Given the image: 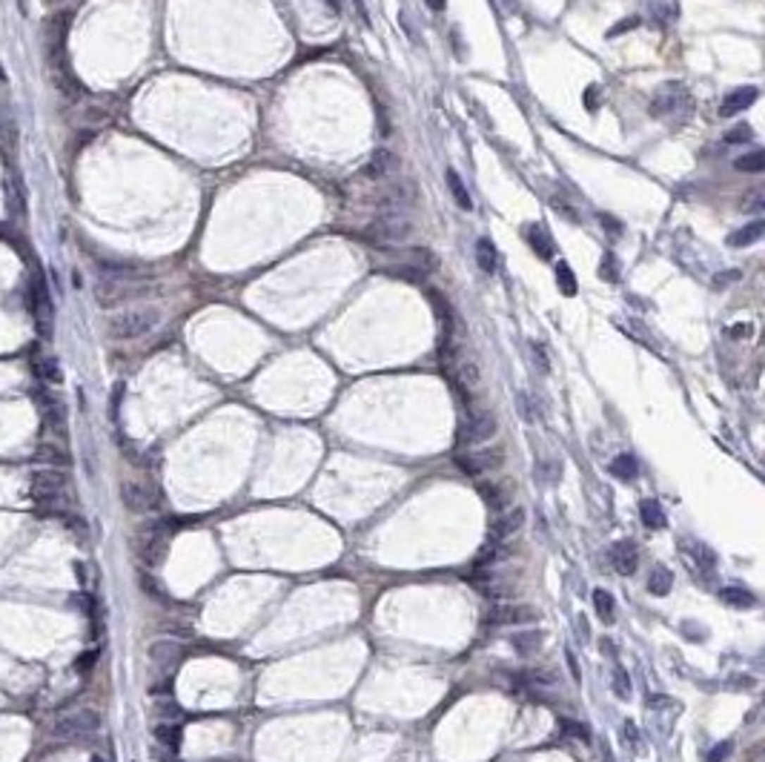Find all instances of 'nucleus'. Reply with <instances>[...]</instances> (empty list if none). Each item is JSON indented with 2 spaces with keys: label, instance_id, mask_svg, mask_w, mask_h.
<instances>
[{
  "label": "nucleus",
  "instance_id": "15",
  "mask_svg": "<svg viewBox=\"0 0 765 762\" xmlns=\"http://www.w3.org/2000/svg\"><path fill=\"white\" fill-rule=\"evenodd\" d=\"M396 166H399L396 152H390V149H375V152L370 155L367 166H364V175L373 178V181H381V178H387Z\"/></svg>",
  "mask_w": 765,
  "mask_h": 762
},
{
  "label": "nucleus",
  "instance_id": "31",
  "mask_svg": "<svg viewBox=\"0 0 765 762\" xmlns=\"http://www.w3.org/2000/svg\"><path fill=\"white\" fill-rule=\"evenodd\" d=\"M719 599L734 605V608H751L754 605V597L748 594V590H742V587H722L719 590Z\"/></svg>",
  "mask_w": 765,
  "mask_h": 762
},
{
  "label": "nucleus",
  "instance_id": "39",
  "mask_svg": "<svg viewBox=\"0 0 765 762\" xmlns=\"http://www.w3.org/2000/svg\"><path fill=\"white\" fill-rule=\"evenodd\" d=\"M599 275H602V278H608V281H616V278H619V267H616L614 252H605L602 267H599Z\"/></svg>",
  "mask_w": 765,
  "mask_h": 762
},
{
  "label": "nucleus",
  "instance_id": "16",
  "mask_svg": "<svg viewBox=\"0 0 765 762\" xmlns=\"http://www.w3.org/2000/svg\"><path fill=\"white\" fill-rule=\"evenodd\" d=\"M762 232H765V221H762V218H757V221H751V224L740 227L737 232H731V235H728V246H734V249H745V246L757 244V241L762 238Z\"/></svg>",
  "mask_w": 765,
  "mask_h": 762
},
{
  "label": "nucleus",
  "instance_id": "38",
  "mask_svg": "<svg viewBox=\"0 0 765 762\" xmlns=\"http://www.w3.org/2000/svg\"><path fill=\"white\" fill-rule=\"evenodd\" d=\"M614 691H616L619 699H628V697H630V680H628V673H625L622 668L614 670Z\"/></svg>",
  "mask_w": 765,
  "mask_h": 762
},
{
  "label": "nucleus",
  "instance_id": "45",
  "mask_svg": "<svg viewBox=\"0 0 765 762\" xmlns=\"http://www.w3.org/2000/svg\"><path fill=\"white\" fill-rule=\"evenodd\" d=\"M533 358H539V367H542V373H547V358H545V353H542L539 347H533Z\"/></svg>",
  "mask_w": 765,
  "mask_h": 762
},
{
  "label": "nucleus",
  "instance_id": "23",
  "mask_svg": "<svg viewBox=\"0 0 765 762\" xmlns=\"http://www.w3.org/2000/svg\"><path fill=\"white\" fill-rule=\"evenodd\" d=\"M447 187H450V192H453V198H456V204H459V209H473V201H471V192H467V187L461 184V178H459V173L456 169L450 166L447 169Z\"/></svg>",
  "mask_w": 765,
  "mask_h": 762
},
{
  "label": "nucleus",
  "instance_id": "34",
  "mask_svg": "<svg viewBox=\"0 0 765 762\" xmlns=\"http://www.w3.org/2000/svg\"><path fill=\"white\" fill-rule=\"evenodd\" d=\"M155 737H158V742H161V745H166L169 751H175V748H178V737H181V731H178V725H169V723H163V725H158V728H155Z\"/></svg>",
  "mask_w": 765,
  "mask_h": 762
},
{
  "label": "nucleus",
  "instance_id": "8",
  "mask_svg": "<svg viewBox=\"0 0 765 762\" xmlns=\"http://www.w3.org/2000/svg\"><path fill=\"white\" fill-rule=\"evenodd\" d=\"M120 501L126 504V511L132 513H149L158 507L161 493L155 485H144V482H123L120 485Z\"/></svg>",
  "mask_w": 765,
  "mask_h": 762
},
{
  "label": "nucleus",
  "instance_id": "28",
  "mask_svg": "<svg viewBox=\"0 0 765 762\" xmlns=\"http://www.w3.org/2000/svg\"><path fill=\"white\" fill-rule=\"evenodd\" d=\"M648 9H651V15L659 23H671L679 15V4H676V0H648Z\"/></svg>",
  "mask_w": 765,
  "mask_h": 762
},
{
  "label": "nucleus",
  "instance_id": "27",
  "mask_svg": "<svg viewBox=\"0 0 765 762\" xmlns=\"http://www.w3.org/2000/svg\"><path fill=\"white\" fill-rule=\"evenodd\" d=\"M504 559H507V547L499 544V542H490L485 550H479L476 565H479V568H493V565H499V562H504Z\"/></svg>",
  "mask_w": 765,
  "mask_h": 762
},
{
  "label": "nucleus",
  "instance_id": "22",
  "mask_svg": "<svg viewBox=\"0 0 765 762\" xmlns=\"http://www.w3.org/2000/svg\"><path fill=\"white\" fill-rule=\"evenodd\" d=\"M671 587H673L671 570L662 568V565H657V568L651 570V576H648V590H651V594H657V597H668Z\"/></svg>",
  "mask_w": 765,
  "mask_h": 762
},
{
  "label": "nucleus",
  "instance_id": "26",
  "mask_svg": "<svg viewBox=\"0 0 765 762\" xmlns=\"http://www.w3.org/2000/svg\"><path fill=\"white\" fill-rule=\"evenodd\" d=\"M476 261H479V270L487 273V275L496 270V246L490 244V238H479V244H476Z\"/></svg>",
  "mask_w": 765,
  "mask_h": 762
},
{
  "label": "nucleus",
  "instance_id": "44",
  "mask_svg": "<svg viewBox=\"0 0 765 762\" xmlns=\"http://www.w3.org/2000/svg\"><path fill=\"white\" fill-rule=\"evenodd\" d=\"M625 737H628L633 745L640 742V731H636V725H633V723H625Z\"/></svg>",
  "mask_w": 765,
  "mask_h": 762
},
{
  "label": "nucleus",
  "instance_id": "18",
  "mask_svg": "<svg viewBox=\"0 0 765 762\" xmlns=\"http://www.w3.org/2000/svg\"><path fill=\"white\" fill-rule=\"evenodd\" d=\"M528 238H530V246L539 252V258L554 256V238H550V232L545 230V224H530Z\"/></svg>",
  "mask_w": 765,
  "mask_h": 762
},
{
  "label": "nucleus",
  "instance_id": "4",
  "mask_svg": "<svg viewBox=\"0 0 765 762\" xmlns=\"http://www.w3.org/2000/svg\"><path fill=\"white\" fill-rule=\"evenodd\" d=\"M370 235L385 244H402L413 235V221L407 213H381L375 221H370Z\"/></svg>",
  "mask_w": 765,
  "mask_h": 762
},
{
  "label": "nucleus",
  "instance_id": "5",
  "mask_svg": "<svg viewBox=\"0 0 765 762\" xmlns=\"http://www.w3.org/2000/svg\"><path fill=\"white\" fill-rule=\"evenodd\" d=\"M688 106H691V95H688V89L683 87V83H665V87L654 95L648 112L654 118H673L679 112H688Z\"/></svg>",
  "mask_w": 765,
  "mask_h": 762
},
{
  "label": "nucleus",
  "instance_id": "35",
  "mask_svg": "<svg viewBox=\"0 0 765 762\" xmlns=\"http://www.w3.org/2000/svg\"><path fill=\"white\" fill-rule=\"evenodd\" d=\"M556 281H559V289L565 295H576V278H573V270L565 261L556 264Z\"/></svg>",
  "mask_w": 765,
  "mask_h": 762
},
{
  "label": "nucleus",
  "instance_id": "3",
  "mask_svg": "<svg viewBox=\"0 0 765 762\" xmlns=\"http://www.w3.org/2000/svg\"><path fill=\"white\" fill-rule=\"evenodd\" d=\"M169 525L155 519V522H147L141 530H138V539H135V550H138V556L141 562L147 565H158L166 554V544H169Z\"/></svg>",
  "mask_w": 765,
  "mask_h": 762
},
{
  "label": "nucleus",
  "instance_id": "14",
  "mask_svg": "<svg viewBox=\"0 0 765 762\" xmlns=\"http://www.w3.org/2000/svg\"><path fill=\"white\" fill-rule=\"evenodd\" d=\"M611 565L622 573V576H630L636 570V565H640V554H636V544L622 539L611 547Z\"/></svg>",
  "mask_w": 765,
  "mask_h": 762
},
{
  "label": "nucleus",
  "instance_id": "33",
  "mask_svg": "<svg viewBox=\"0 0 765 762\" xmlns=\"http://www.w3.org/2000/svg\"><path fill=\"white\" fill-rule=\"evenodd\" d=\"M533 476H536L539 482H545V485H554V482L562 479V468H559L556 461H542L539 468L533 470Z\"/></svg>",
  "mask_w": 765,
  "mask_h": 762
},
{
  "label": "nucleus",
  "instance_id": "24",
  "mask_svg": "<svg viewBox=\"0 0 765 762\" xmlns=\"http://www.w3.org/2000/svg\"><path fill=\"white\" fill-rule=\"evenodd\" d=\"M479 493H482V499L487 501L490 511H499V513H502L504 507H507V487H504V485H482Z\"/></svg>",
  "mask_w": 765,
  "mask_h": 762
},
{
  "label": "nucleus",
  "instance_id": "17",
  "mask_svg": "<svg viewBox=\"0 0 765 762\" xmlns=\"http://www.w3.org/2000/svg\"><path fill=\"white\" fill-rule=\"evenodd\" d=\"M407 267H410L413 273L428 275V273H433V270L439 267V258L433 256L430 249H424V246H413V249H407Z\"/></svg>",
  "mask_w": 765,
  "mask_h": 762
},
{
  "label": "nucleus",
  "instance_id": "49",
  "mask_svg": "<svg viewBox=\"0 0 765 762\" xmlns=\"http://www.w3.org/2000/svg\"><path fill=\"white\" fill-rule=\"evenodd\" d=\"M568 665H571V673H573V680H579V668H576V659H573V654H568Z\"/></svg>",
  "mask_w": 765,
  "mask_h": 762
},
{
  "label": "nucleus",
  "instance_id": "37",
  "mask_svg": "<svg viewBox=\"0 0 765 762\" xmlns=\"http://www.w3.org/2000/svg\"><path fill=\"white\" fill-rule=\"evenodd\" d=\"M593 602H597V611L602 619H608V622L614 619V599L608 590H593Z\"/></svg>",
  "mask_w": 765,
  "mask_h": 762
},
{
  "label": "nucleus",
  "instance_id": "7",
  "mask_svg": "<svg viewBox=\"0 0 765 762\" xmlns=\"http://www.w3.org/2000/svg\"><path fill=\"white\" fill-rule=\"evenodd\" d=\"M496 416L487 413V410H476L467 416V421L459 427V442L467 444V447H476L482 442H490L496 436Z\"/></svg>",
  "mask_w": 765,
  "mask_h": 762
},
{
  "label": "nucleus",
  "instance_id": "19",
  "mask_svg": "<svg viewBox=\"0 0 765 762\" xmlns=\"http://www.w3.org/2000/svg\"><path fill=\"white\" fill-rule=\"evenodd\" d=\"M608 470H611V476H616L619 482H630V479H636V473H640V464H636L633 456L622 453V456H616V458L608 464Z\"/></svg>",
  "mask_w": 765,
  "mask_h": 762
},
{
  "label": "nucleus",
  "instance_id": "47",
  "mask_svg": "<svg viewBox=\"0 0 765 762\" xmlns=\"http://www.w3.org/2000/svg\"><path fill=\"white\" fill-rule=\"evenodd\" d=\"M636 23H640V20H636V18H630V20H628V23H622V26H616V29H614V32H611V35H619V32H625V29H633V26H636Z\"/></svg>",
  "mask_w": 765,
  "mask_h": 762
},
{
  "label": "nucleus",
  "instance_id": "30",
  "mask_svg": "<svg viewBox=\"0 0 765 762\" xmlns=\"http://www.w3.org/2000/svg\"><path fill=\"white\" fill-rule=\"evenodd\" d=\"M685 544H691V556H688V559L697 562V570L711 573V570H714V554H711V547L702 544V542H685Z\"/></svg>",
  "mask_w": 765,
  "mask_h": 762
},
{
  "label": "nucleus",
  "instance_id": "48",
  "mask_svg": "<svg viewBox=\"0 0 765 762\" xmlns=\"http://www.w3.org/2000/svg\"><path fill=\"white\" fill-rule=\"evenodd\" d=\"M428 6H430L433 12H442V9L447 6V0H428Z\"/></svg>",
  "mask_w": 765,
  "mask_h": 762
},
{
  "label": "nucleus",
  "instance_id": "25",
  "mask_svg": "<svg viewBox=\"0 0 765 762\" xmlns=\"http://www.w3.org/2000/svg\"><path fill=\"white\" fill-rule=\"evenodd\" d=\"M640 516H642V525H645V527H654V530L665 527V513H662L659 501H651V499H645V501L640 504Z\"/></svg>",
  "mask_w": 765,
  "mask_h": 762
},
{
  "label": "nucleus",
  "instance_id": "43",
  "mask_svg": "<svg viewBox=\"0 0 765 762\" xmlns=\"http://www.w3.org/2000/svg\"><path fill=\"white\" fill-rule=\"evenodd\" d=\"M519 410H522V418H525V421H536V413H533L528 396H519Z\"/></svg>",
  "mask_w": 765,
  "mask_h": 762
},
{
  "label": "nucleus",
  "instance_id": "41",
  "mask_svg": "<svg viewBox=\"0 0 765 762\" xmlns=\"http://www.w3.org/2000/svg\"><path fill=\"white\" fill-rule=\"evenodd\" d=\"M95 659H98V651H89V654H83L77 662H75V668H77V673H87V668H92L95 665Z\"/></svg>",
  "mask_w": 765,
  "mask_h": 762
},
{
  "label": "nucleus",
  "instance_id": "6",
  "mask_svg": "<svg viewBox=\"0 0 765 762\" xmlns=\"http://www.w3.org/2000/svg\"><path fill=\"white\" fill-rule=\"evenodd\" d=\"M101 728V713L98 711H77V713H69V716H61L52 734L58 739H77V737H89Z\"/></svg>",
  "mask_w": 765,
  "mask_h": 762
},
{
  "label": "nucleus",
  "instance_id": "2",
  "mask_svg": "<svg viewBox=\"0 0 765 762\" xmlns=\"http://www.w3.org/2000/svg\"><path fill=\"white\" fill-rule=\"evenodd\" d=\"M158 324H161L158 307H132V310H123L109 318V335L130 342V338H141V335L152 332Z\"/></svg>",
  "mask_w": 765,
  "mask_h": 762
},
{
  "label": "nucleus",
  "instance_id": "40",
  "mask_svg": "<svg viewBox=\"0 0 765 762\" xmlns=\"http://www.w3.org/2000/svg\"><path fill=\"white\" fill-rule=\"evenodd\" d=\"M751 138H754V132H751V126H748V123L734 126V130L726 135V141H728V144H742V141H751Z\"/></svg>",
  "mask_w": 765,
  "mask_h": 762
},
{
  "label": "nucleus",
  "instance_id": "21",
  "mask_svg": "<svg viewBox=\"0 0 765 762\" xmlns=\"http://www.w3.org/2000/svg\"><path fill=\"white\" fill-rule=\"evenodd\" d=\"M178 656H181V648H178L175 642H155V645L149 648V659H152L155 665H161V668L175 665Z\"/></svg>",
  "mask_w": 765,
  "mask_h": 762
},
{
  "label": "nucleus",
  "instance_id": "29",
  "mask_svg": "<svg viewBox=\"0 0 765 762\" xmlns=\"http://www.w3.org/2000/svg\"><path fill=\"white\" fill-rule=\"evenodd\" d=\"M37 456L40 458H46V464H52V468L58 470V468H63V464H69V453L63 450V447H58L55 442H44L37 447Z\"/></svg>",
  "mask_w": 765,
  "mask_h": 762
},
{
  "label": "nucleus",
  "instance_id": "9",
  "mask_svg": "<svg viewBox=\"0 0 765 762\" xmlns=\"http://www.w3.org/2000/svg\"><path fill=\"white\" fill-rule=\"evenodd\" d=\"M416 204V187L410 181H393L375 195V206L385 213H407Z\"/></svg>",
  "mask_w": 765,
  "mask_h": 762
},
{
  "label": "nucleus",
  "instance_id": "42",
  "mask_svg": "<svg viewBox=\"0 0 765 762\" xmlns=\"http://www.w3.org/2000/svg\"><path fill=\"white\" fill-rule=\"evenodd\" d=\"M728 754H731V742H722V745H716V748L708 754V762H722Z\"/></svg>",
  "mask_w": 765,
  "mask_h": 762
},
{
  "label": "nucleus",
  "instance_id": "20",
  "mask_svg": "<svg viewBox=\"0 0 765 762\" xmlns=\"http://www.w3.org/2000/svg\"><path fill=\"white\" fill-rule=\"evenodd\" d=\"M510 645H514L516 654H522V656L536 654L539 645H542V633L539 630H516L514 637H510Z\"/></svg>",
  "mask_w": 765,
  "mask_h": 762
},
{
  "label": "nucleus",
  "instance_id": "10",
  "mask_svg": "<svg viewBox=\"0 0 765 762\" xmlns=\"http://www.w3.org/2000/svg\"><path fill=\"white\" fill-rule=\"evenodd\" d=\"M539 613L530 605H519V602H499L490 613H487V625L493 627H504V625H528L536 622Z\"/></svg>",
  "mask_w": 765,
  "mask_h": 762
},
{
  "label": "nucleus",
  "instance_id": "36",
  "mask_svg": "<svg viewBox=\"0 0 765 762\" xmlns=\"http://www.w3.org/2000/svg\"><path fill=\"white\" fill-rule=\"evenodd\" d=\"M559 728H562L571 739L590 742V731H587V725H582V723H573V719H559Z\"/></svg>",
  "mask_w": 765,
  "mask_h": 762
},
{
  "label": "nucleus",
  "instance_id": "46",
  "mask_svg": "<svg viewBox=\"0 0 765 762\" xmlns=\"http://www.w3.org/2000/svg\"><path fill=\"white\" fill-rule=\"evenodd\" d=\"M597 92H599V87H590V92H587V106L590 109H597Z\"/></svg>",
  "mask_w": 765,
  "mask_h": 762
},
{
  "label": "nucleus",
  "instance_id": "50",
  "mask_svg": "<svg viewBox=\"0 0 765 762\" xmlns=\"http://www.w3.org/2000/svg\"><path fill=\"white\" fill-rule=\"evenodd\" d=\"M89 762H106L104 756H89Z\"/></svg>",
  "mask_w": 765,
  "mask_h": 762
},
{
  "label": "nucleus",
  "instance_id": "32",
  "mask_svg": "<svg viewBox=\"0 0 765 762\" xmlns=\"http://www.w3.org/2000/svg\"><path fill=\"white\" fill-rule=\"evenodd\" d=\"M734 166L740 169V173H762V169H765V152H762V149H754V152L737 158Z\"/></svg>",
  "mask_w": 765,
  "mask_h": 762
},
{
  "label": "nucleus",
  "instance_id": "13",
  "mask_svg": "<svg viewBox=\"0 0 765 762\" xmlns=\"http://www.w3.org/2000/svg\"><path fill=\"white\" fill-rule=\"evenodd\" d=\"M757 87H737V89H731L726 98H722V104H719V115L722 118H731V115H737V112H745L754 101H757Z\"/></svg>",
  "mask_w": 765,
  "mask_h": 762
},
{
  "label": "nucleus",
  "instance_id": "11",
  "mask_svg": "<svg viewBox=\"0 0 765 762\" xmlns=\"http://www.w3.org/2000/svg\"><path fill=\"white\" fill-rule=\"evenodd\" d=\"M456 464L459 470L467 473V476H482V473H490L502 464V450H482V453H461L456 456Z\"/></svg>",
  "mask_w": 765,
  "mask_h": 762
},
{
  "label": "nucleus",
  "instance_id": "1",
  "mask_svg": "<svg viewBox=\"0 0 765 762\" xmlns=\"http://www.w3.org/2000/svg\"><path fill=\"white\" fill-rule=\"evenodd\" d=\"M32 499L37 504V513L40 516H52V513H61L66 511V501H69V476L55 470V468H46V470H35L32 473Z\"/></svg>",
  "mask_w": 765,
  "mask_h": 762
},
{
  "label": "nucleus",
  "instance_id": "12",
  "mask_svg": "<svg viewBox=\"0 0 765 762\" xmlns=\"http://www.w3.org/2000/svg\"><path fill=\"white\" fill-rule=\"evenodd\" d=\"M525 525V511L522 507H514V511H502V516L490 525V542L504 544L514 533H519Z\"/></svg>",
  "mask_w": 765,
  "mask_h": 762
}]
</instances>
